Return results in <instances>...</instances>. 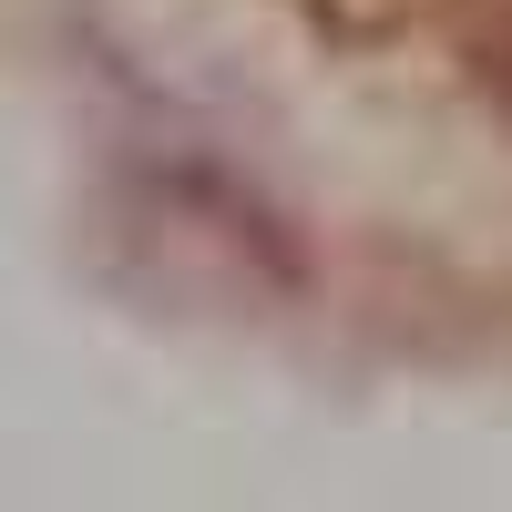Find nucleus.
I'll use <instances>...</instances> for the list:
<instances>
[{"label": "nucleus", "instance_id": "f257e3e1", "mask_svg": "<svg viewBox=\"0 0 512 512\" xmlns=\"http://www.w3.org/2000/svg\"><path fill=\"white\" fill-rule=\"evenodd\" d=\"M482 82H492V93L512 103V11H502V21L482 31Z\"/></svg>", "mask_w": 512, "mask_h": 512}]
</instances>
